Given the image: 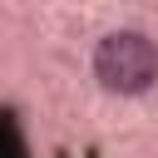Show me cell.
Listing matches in <instances>:
<instances>
[{
    "label": "cell",
    "instance_id": "1",
    "mask_svg": "<svg viewBox=\"0 0 158 158\" xmlns=\"http://www.w3.org/2000/svg\"><path fill=\"white\" fill-rule=\"evenodd\" d=\"M94 74L104 89L114 94H143L158 79V44L138 30H118L109 40H99L94 49Z\"/></svg>",
    "mask_w": 158,
    "mask_h": 158
}]
</instances>
